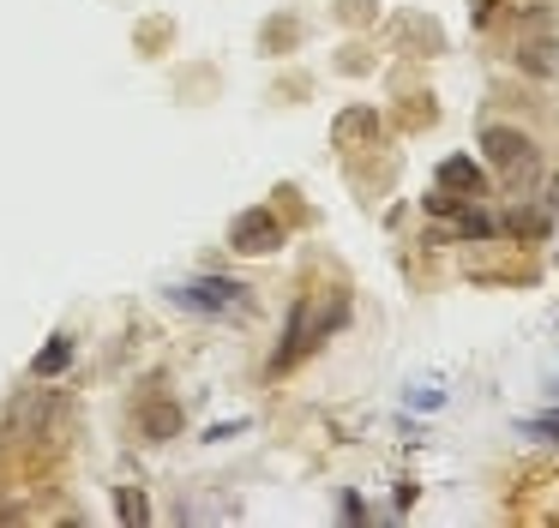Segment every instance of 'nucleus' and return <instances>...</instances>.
<instances>
[{"mask_svg": "<svg viewBox=\"0 0 559 528\" xmlns=\"http://www.w3.org/2000/svg\"><path fill=\"white\" fill-rule=\"evenodd\" d=\"M547 396H554V403H559V379H554V384H547Z\"/></svg>", "mask_w": 559, "mask_h": 528, "instance_id": "18", "label": "nucleus"}, {"mask_svg": "<svg viewBox=\"0 0 559 528\" xmlns=\"http://www.w3.org/2000/svg\"><path fill=\"white\" fill-rule=\"evenodd\" d=\"M409 403H415V408H439L445 396H439V391H409Z\"/></svg>", "mask_w": 559, "mask_h": 528, "instance_id": "15", "label": "nucleus"}, {"mask_svg": "<svg viewBox=\"0 0 559 528\" xmlns=\"http://www.w3.org/2000/svg\"><path fill=\"white\" fill-rule=\"evenodd\" d=\"M349 319V295H337V288H325V295H301L289 312V331H283V348L271 355V372L295 367L301 355H313L319 343H331V331Z\"/></svg>", "mask_w": 559, "mask_h": 528, "instance_id": "1", "label": "nucleus"}, {"mask_svg": "<svg viewBox=\"0 0 559 528\" xmlns=\"http://www.w3.org/2000/svg\"><path fill=\"white\" fill-rule=\"evenodd\" d=\"M518 67L530 72V79H559V12L554 7H530V12H523Z\"/></svg>", "mask_w": 559, "mask_h": 528, "instance_id": "2", "label": "nucleus"}, {"mask_svg": "<svg viewBox=\"0 0 559 528\" xmlns=\"http://www.w3.org/2000/svg\"><path fill=\"white\" fill-rule=\"evenodd\" d=\"M73 367V336H49V348H43L37 360H31V379H61V372Z\"/></svg>", "mask_w": 559, "mask_h": 528, "instance_id": "10", "label": "nucleus"}, {"mask_svg": "<svg viewBox=\"0 0 559 528\" xmlns=\"http://www.w3.org/2000/svg\"><path fill=\"white\" fill-rule=\"evenodd\" d=\"M518 432H523V439H554L559 444V408H554V415H535V420H518Z\"/></svg>", "mask_w": 559, "mask_h": 528, "instance_id": "13", "label": "nucleus"}, {"mask_svg": "<svg viewBox=\"0 0 559 528\" xmlns=\"http://www.w3.org/2000/svg\"><path fill=\"white\" fill-rule=\"evenodd\" d=\"M115 516H121L127 528L151 523V499H145V487H115Z\"/></svg>", "mask_w": 559, "mask_h": 528, "instance_id": "12", "label": "nucleus"}, {"mask_svg": "<svg viewBox=\"0 0 559 528\" xmlns=\"http://www.w3.org/2000/svg\"><path fill=\"white\" fill-rule=\"evenodd\" d=\"M481 151H487V163H493L511 187H523V180L535 175V139H530V132H518V127H481Z\"/></svg>", "mask_w": 559, "mask_h": 528, "instance_id": "4", "label": "nucleus"}, {"mask_svg": "<svg viewBox=\"0 0 559 528\" xmlns=\"http://www.w3.org/2000/svg\"><path fill=\"white\" fill-rule=\"evenodd\" d=\"M175 432H181V408H175V403H151L145 415H139V439H151V444H169Z\"/></svg>", "mask_w": 559, "mask_h": 528, "instance_id": "8", "label": "nucleus"}, {"mask_svg": "<svg viewBox=\"0 0 559 528\" xmlns=\"http://www.w3.org/2000/svg\"><path fill=\"white\" fill-rule=\"evenodd\" d=\"M163 295L187 312H205V319H223V312H241L247 307V288L229 283V276H187V283H169Z\"/></svg>", "mask_w": 559, "mask_h": 528, "instance_id": "3", "label": "nucleus"}, {"mask_svg": "<svg viewBox=\"0 0 559 528\" xmlns=\"http://www.w3.org/2000/svg\"><path fill=\"white\" fill-rule=\"evenodd\" d=\"M433 180L445 192H457V199H487V168L475 163V156H445Z\"/></svg>", "mask_w": 559, "mask_h": 528, "instance_id": "6", "label": "nucleus"}, {"mask_svg": "<svg viewBox=\"0 0 559 528\" xmlns=\"http://www.w3.org/2000/svg\"><path fill=\"white\" fill-rule=\"evenodd\" d=\"M451 235H457V240H487V235H499V223H493V216H487L481 204L469 199L457 216H451Z\"/></svg>", "mask_w": 559, "mask_h": 528, "instance_id": "11", "label": "nucleus"}, {"mask_svg": "<svg viewBox=\"0 0 559 528\" xmlns=\"http://www.w3.org/2000/svg\"><path fill=\"white\" fill-rule=\"evenodd\" d=\"M367 7H373V0H343V19H367Z\"/></svg>", "mask_w": 559, "mask_h": 528, "instance_id": "16", "label": "nucleus"}, {"mask_svg": "<svg viewBox=\"0 0 559 528\" xmlns=\"http://www.w3.org/2000/svg\"><path fill=\"white\" fill-rule=\"evenodd\" d=\"M547 228H554V211H547V204H530V211H511L506 216V235H518V240H547Z\"/></svg>", "mask_w": 559, "mask_h": 528, "instance_id": "9", "label": "nucleus"}, {"mask_svg": "<svg viewBox=\"0 0 559 528\" xmlns=\"http://www.w3.org/2000/svg\"><path fill=\"white\" fill-rule=\"evenodd\" d=\"M235 432H247V420H223V427H211L205 444H223V439H235Z\"/></svg>", "mask_w": 559, "mask_h": 528, "instance_id": "14", "label": "nucleus"}, {"mask_svg": "<svg viewBox=\"0 0 559 528\" xmlns=\"http://www.w3.org/2000/svg\"><path fill=\"white\" fill-rule=\"evenodd\" d=\"M367 132H379V108H343V115L331 120V139H337L343 151H355Z\"/></svg>", "mask_w": 559, "mask_h": 528, "instance_id": "7", "label": "nucleus"}, {"mask_svg": "<svg viewBox=\"0 0 559 528\" xmlns=\"http://www.w3.org/2000/svg\"><path fill=\"white\" fill-rule=\"evenodd\" d=\"M547 211H559V175L547 180Z\"/></svg>", "mask_w": 559, "mask_h": 528, "instance_id": "17", "label": "nucleus"}, {"mask_svg": "<svg viewBox=\"0 0 559 528\" xmlns=\"http://www.w3.org/2000/svg\"><path fill=\"white\" fill-rule=\"evenodd\" d=\"M229 247L235 252H253V259H265V252L283 247V216L265 211V204H247V211H235L229 223Z\"/></svg>", "mask_w": 559, "mask_h": 528, "instance_id": "5", "label": "nucleus"}]
</instances>
